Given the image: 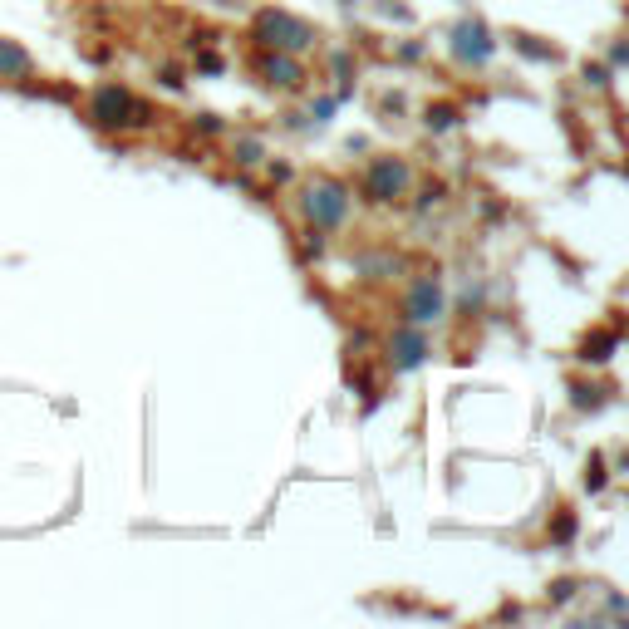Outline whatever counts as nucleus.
<instances>
[{
	"mask_svg": "<svg viewBox=\"0 0 629 629\" xmlns=\"http://www.w3.org/2000/svg\"><path fill=\"white\" fill-rule=\"evenodd\" d=\"M453 50L458 59H472V64H482V59H492V35H487V25L482 20H462L458 30H453Z\"/></svg>",
	"mask_w": 629,
	"mask_h": 629,
	"instance_id": "5",
	"label": "nucleus"
},
{
	"mask_svg": "<svg viewBox=\"0 0 629 629\" xmlns=\"http://www.w3.org/2000/svg\"><path fill=\"white\" fill-rule=\"evenodd\" d=\"M423 123H428V128H453V123H458V109H453V104H438V109H428Z\"/></svg>",
	"mask_w": 629,
	"mask_h": 629,
	"instance_id": "11",
	"label": "nucleus"
},
{
	"mask_svg": "<svg viewBox=\"0 0 629 629\" xmlns=\"http://www.w3.org/2000/svg\"><path fill=\"white\" fill-rule=\"evenodd\" d=\"M148 118H153V109H148L133 89H123V84H99V89L89 94V123H94V128H104V133L143 128Z\"/></svg>",
	"mask_w": 629,
	"mask_h": 629,
	"instance_id": "1",
	"label": "nucleus"
},
{
	"mask_svg": "<svg viewBox=\"0 0 629 629\" xmlns=\"http://www.w3.org/2000/svg\"><path fill=\"white\" fill-rule=\"evenodd\" d=\"M585 487H590V492H600V487H605V462H600V458H590V467H585Z\"/></svg>",
	"mask_w": 629,
	"mask_h": 629,
	"instance_id": "12",
	"label": "nucleus"
},
{
	"mask_svg": "<svg viewBox=\"0 0 629 629\" xmlns=\"http://www.w3.org/2000/svg\"><path fill=\"white\" fill-rule=\"evenodd\" d=\"M403 315H408V325H428V320H438V315H443V290H438V281H418L413 295L403 300Z\"/></svg>",
	"mask_w": 629,
	"mask_h": 629,
	"instance_id": "6",
	"label": "nucleus"
},
{
	"mask_svg": "<svg viewBox=\"0 0 629 629\" xmlns=\"http://www.w3.org/2000/svg\"><path fill=\"white\" fill-rule=\"evenodd\" d=\"M389 359H394V369H418L428 359V335L423 330H399L389 340Z\"/></svg>",
	"mask_w": 629,
	"mask_h": 629,
	"instance_id": "8",
	"label": "nucleus"
},
{
	"mask_svg": "<svg viewBox=\"0 0 629 629\" xmlns=\"http://www.w3.org/2000/svg\"><path fill=\"white\" fill-rule=\"evenodd\" d=\"M305 217L315 231H335L349 217V187L335 182V177H320L305 187Z\"/></svg>",
	"mask_w": 629,
	"mask_h": 629,
	"instance_id": "3",
	"label": "nucleus"
},
{
	"mask_svg": "<svg viewBox=\"0 0 629 629\" xmlns=\"http://www.w3.org/2000/svg\"><path fill=\"white\" fill-rule=\"evenodd\" d=\"M610 349H615V335H595V340H585V354H580V359L605 364V359H610Z\"/></svg>",
	"mask_w": 629,
	"mask_h": 629,
	"instance_id": "10",
	"label": "nucleus"
},
{
	"mask_svg": "<svg viewBox=\"0 0 629 629\" xmlns=\"http://www.w3.org/2000/svg\"><path fill=\"white\" fill-rule=\"evenodd\" d=\"M256 69L266 74V84H281V89H300V84H305V69H300V59H290V50L261 55Z\"/></svg>",
	"mask_w": 629,
	"mask_h": 629,
	"instance_id": "7",
	"label": "nucleus"
},
{
	"mask_svg": "<svg viewBox=\"0 0 629 629\" xmlns=\"http://www.w3.org/2000/svg\"><path fill=\"white\" fill-rule=\"evenodd\" d=\"M30 74V55L20 40H0V79H25Z\"/></svg>",
	"mask_w": 629,
	"mask_h": 629,
	"instance_id": "9",
	"label": "nucleus"
},
{
	"mask_svg": "<svg viewBox=\"0 0 629 629\" xmlns=\"http://www.w3.org/2000/svg\"><path fill=\"white\" fill-rule=\"evenodd\" d=\"M575 536V516H561V521H556V541H571Z\"/></svg>",
	"mask_w": 629,
	"mask_h": 629,
	"instance_id": "13",
	"label": "nucleus"
},
{
	"mask_svg": "<svg viewBox=\"0 0 629 629\" xmlns=\"http://www.w3.org/2000/svg\"><path fill=\"white\" fill-rule=\"evenodd\" d=\"M364 192H369V202H399L403 192H408L403 158H374L369 172H364Z\"/></svg>",
	"mask_w": 629,
	"mask_h": 629,
	"instance_id": "4",
	"label": "nucleus"
},
{
	"mask_svg": "<svg viewBox=\"0 0 629 629\" xmlns=\"http://www.w3.org/2000/svg\"><path fill=\"white\" fill-rule=\"evenodd\" d=\"M251 35L266 50H305V45H315V25L300 20V15H290V10H261L251 20Z\"/></svg>",
	"mask_w": 629,
	"mask_h": 629,
	"instance_id": "2",
	"label": "nucleus"
}]
</instances>
